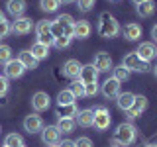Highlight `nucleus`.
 Instances as JSON below:
<instances>
[{"label": "nucleus", "instance_id": "f257e3e1", "mask_svg": "<svg viewBox=\"0 0 157 147\" xmlns=\"http://www.w3.org/2000/svg\"><path fill=\"white\" fill-rule=\"evenodd\" d=\"M136 137H137L136 126L132 124V122H122L114 131V145H118V147L132 145L136 141Z\"/></svg>", "mask_w": 157, "mask_h": 147}, {"label": "nucleus", "instance_id": "f03ea898", "mask_svg": "<svg viewBox=\"0 0 157 147\" xmlns=\"http://www.w3.org/2000/svg\"><path fill=\"white\" fill-rule=\"evenodd\" d=\"M98 33H100L104 39H112L120 33V24L118 20L108 12H102L100 18H98Z\"/></svg>", "mask_w": 157, "mask_h": 147}, {"label": "nucleus", "instance_id": "7ed1b4c3", "mask_svg": "<svg viewBox=\"0 0 157 147\" xmlns=\"http://www.w3.org/2000/svg\"><path fill=\"white\" fill-rule=\"evenodd\" d=\"M122 65H124L128 71H134V73H147L151 69V65L147 61H141L140 57H137V53H128V55H124V59H122Z\"/></svg>", "mask_w": 157, "mask_h": 147}, {"label": "nucleus", "instance_id": "20e7f679", "mask_svg": "<svg viewBox=\"0 0 157 147\" xmlns=\"http://www.w3.org/2000/svg\"><path fill=\"white\" fill-rule=\"evenodd\" d=\"M92 112H94V124H92V127H96L98 131H106L108 127H110V124H112L110 112H108L104 106H98Z\"/></svg>", "mask_w": 157, "mask_h": 147}, {"label": "nucleus", "instance_id": "39448f33", "mask_svg": "<svg viewBox=\"0 0 157 147\" xmlns=\"http://www.w3.org/2000/svg\"><path fill=\"white\" fill-rule=\"evenodd\" d=\"M36 33H37V41L43 43V45H53V33H51V22L49 20H41V22H37L36 26Z\"/></svg>", "mask_w": 157, "mask_h": 147}, {"label": "nucleus", "instance_id": "423d86ee", "mask_svg": "<svg viewBox=\"0 0 157 147\" xmlns=\"http://www.w3.org/2000/svg\"><path fill=\"white\" fill-rule=\"evenodd\" d=\"M33 29V22L32 18H14V22L10 24V33H14V36H28L29 32Z\"/></svg>", "mask_w": 157, "mask_h": 147}, {"label": "nucleus", "instance_id": "0eeeda50", "mask_svg": "<svg viewBox=\"0 0 157 147\" xmlns=\"http://www.w3.org/2000/svg\"><path fill=\"white\" fill-rule=\"evenodd\" d=\"M147 110V98L144 94H136L134 98V104H132V108L126 112V116H128V120H136V118H140L144 112Z\"/></svg>", "mask_w": 157, "mask_h": 147}, {"label": "nucleus", "instance_id": "6e6552de", "mask_svg": "<svg viewBox=\"0 0 157 147\" xmlns=\"http://www.w3.org/2000/svg\"><path fill=\"white\" fill-rule=\"evenodd\" d=\"M24 130L28 131L29 135H33V134H41V130H43V120H41V116L37 114H29L24 118Z\"/></svg>", "mask_w": 157, "mask_h": 147}, {"label": "nucleus", "instance_id": "1a4fd4ad", "mask_svg": "<svg viewBox=\"0 0 157 147\" xmlns=\"http://www.w3.org/2000/svg\"><path fill=\"white\" fill-rule=\"evenodd\" d=\"M92 65H94V69L98 73H106V71H110L112 67V55L110 53H106V51H98L96 55H94V61H92Z\"/></svg>", "mask_w": 157, "mask_h": 147}, {"label": "nucleus", "instance_id": "9d476101", "mask_svg": "<svg viewBox=\"0 0 157 147\" xmlns=\"http://www.w3.org/2000/svg\"><path fill=\"white\" fill-rule=\"evenodd\" d=\"M24 73H26V67L18 59H10L6 65H4V77L6 78H20Z\"/></svg>", "mask_w": 157, "mask_h": 147}, {"label": "nucleus", "instance_id": "9b49d317", "mask_svg": "<svg viewBox=\"0 0 157 147\" xmlns=\"http://www.w3.org/2000/svg\"><path fill=\"white\" fill-rule=\"evenodd\" d=\"M59 139H61V131L57 130V126H43V130H41V141L47 147L49 145H57Z\"/></svg>", "mask_w": 157, "mask_h": 147}, {"label": "nucleus", "instance_id": "f8f14e48", "mask_svg": "<svg viewBox=\"0 0 157 147\" xmlns=\"http://www.w3.org/2000/svg\"><path fill=\"white\" fill-rule=\"evenodd\" d=\"M49 104H51V98H49L47 92H43V90L33 92V96H32V108H33L36 112H43V110H47Z\"/></svg>", "mask_w": 157, "mask_h": 147}, {"label": "nucleus", "instance_id": "ddd939ff", "mask_svg": "<svg viewBox=\"0 0 157 147\" xmlns=\"http://www.w3.org/2000/svg\"><path fill=\"white\" fill-rule=\"evenodd\" d=\"M136 53H137V57L141 59V61H147L149 63L151 59H153L157 55V49H155V43H151V41H141L140 45H137L136 49Z\"/></svg>", "mask_w": 157, "mask_h": 147}, {"label": "nucleus", "instance_id": "4468645a", "mask_svg": "<svg viewBox=\"0 0 157 147\" xmlns=\"http://www.w3.org/2000/svg\"><path fill=\"white\" fill-rule=\"evenodd\" d=\"M90 32H92V26L88 20H78V22L73 24V37H77V39L90 37Z\"/></svg>", "mask_w": 157, "mask_h": 147}, {"label": "nucleus", "instance_id": "2eb2a0df", "mask_svg": "<svg viewBox=\"0 0 157 147\" xmlns=\"http://www.w3.org/2000/svg\"><path fill=\"white\" fill-rule=\"evenodd\" d=\"M98 75L100 73L94 69L92 63H88V65H82L81 67V73H78V81L82 82V85H88V82H96L98 81Z\"/></svg>", "mask_w": 157, "mask_h": 147}, {"label": "nucleus", "instance_id": "dca6fc26", "mask_svg": "<svg viewBox=\"0 0 157 147\" xmlns=\"http://www.w3.org/2000/svg\"><path fill=\"white\" fill-rule=\"evenodd\" d=\"M100 92H102V96H104V98H116L118 94H120V82H118L114 77L106 78V81L102 82Z\"/></svg>", "mask_w": 157, "mask_h": 147}, {"label": "nucleus", "instance_id": "f3484780", "mask_svg": "<svg viewBox=\"0 0 157 147\" xmlns=\"http://www.w3.org/2000/svg\"><path fill=\"white\" fill-rule=\"evenodd\" d=\"M26 0H8L6 2V10H8V14L10 16H14V18H22L24 16V12H26Z\"/></svg>", "mask_w": 157, "mask_h": 147}, {"label": "nucleus", "instance_id": "a211bd4d", "mask_svg": "<svg viewBox=\"0 0 157 147\" xmlns=\"http://www.w3.org/2000/svg\"><path fill=\"white\" fill-rule=\"evenodd\" d=\"M81 61L78 59H69V61L63 65V75L65 77H69V78H78V73H81Z\"/></svg>", "mask_w": 157, "mask_h": 147}, {"label": "nucleus", "instance_id": "6ab92c4d", "mask_svg": "<svg viewBox=\"0 0 157 147\" xmlns=\"http://www.w3.org/2000/svg\"><path fill=\"white\" fill-rule=\"evenodd\" d=\"M122 36H124V39H128V41H137V39L141 37V26L136 24V22L126 24V28L122 29Z\"/></svg>", "mask_w": 157, "mask_h": 147}, {"label": "nucleus", "instance_id": "aec40b11", "mask_svg": "<svg viewBox=\"0 0 157 147\" xmlns=\"http://www.w3.org/2000/svg\"><path fill=\"white\" fill-rule=\"evenodd\" d=\"M75 122H77L81 127H92V124H94V112H92L90 108L81 110V112L75 116Z\"/></svg>", "mask_w": 157, "mask_h": 147}, {"label": "nucleus", "instance_id": "412c9836", "mask_svg": "<svg viewBox=\"0 0 157 147\" xmlns=\"http://www.w3.org/2000/svg\"><path fill=\"white\" fill-rule=\"evenodd\" d=\"M134 98H136L134 92H120V94L116 96V104L122 112H128L132 108V104H134Z\"/></svg>", "mask_w": 157, "mask_h": 147}, {"label": "nucleus", "instance_id": "4be33fe9", "mask_svg": "<svg viewBox=\"0 0 157 147\" xmlns=\"http://www.w3.org/2000/svg\"><path fill=\"white\" fill-rule=\"evenodd\" d=\"M18 61L22 63L24 67H26V71H28V69H37V65H39V61L32 55V51H29V49H24V51H20Z\"/></svg>", "mask_w": 157, "mask_h": 147}, {"label": "nucleus", "instance_id": "5701e85b", "mask_svg": "<svg viewBox=\"0 0 157 147\" xmlns=\"http://www.w3.org/2000/svg\"><path fill=\"white\" fill-rule=\"evenodd\" d=\"M136 12H137V16H140V18H149V16H153V12H155V2H153V0H145V2H141V4H137V6H136Z\"/></svg>", "mask_w": 157, "mask_h": 147}, {"label": "nucleus", "instance_id": "b1692460", "mask_svg": "<svg viewBox=\"0 0 157 147\" xmlns=\"http://www.w3.org/2000/svg\"><path fill=\"white\" fill-rule=\"evenodd\" d=\"M75 127H77L75 118H59L57 120V130L61 134H71V131H75Z\"/></svg>", "mask_w": 157, "mask_h": 147}, {"label": "nucleus", "instance_id": "393cba45", "mask_svg": "<svg viewBox=\"0 0 157 147\" xmlns=\"http://www.w3.org/2000/svg\"><path fill=\"white\" fill-rule=\"evenodd\" d=\"M29 51H32V55L36 57L37 61H43V59H47V55H49V45H43V43L36 41Z\"/></svg>", "mask_w": 157, "mask_h": 147}, {"label": "nucleus", "instance_id": "a878e982", "mask_svg": "<svg viewBox=\"0 0 157 147\" xmlns=\"http://www.w3.org/2000/svg\"><path fill=\"white\" fill-rule=\"evenodd\" d=\"M75 100H77V98L73 96V92L69 90V88H67V90H61V92L57 94V106H69V104H75Z\"/></svg>", "mask_w": 157, "mask_h": 147}, {"label": "nucleus", "instance_id": "bb28decb", "mask_svg": "<svg viewBox=\"0 0 157 147\" xmlns=\"http://www.w3.org/2000/svg\"><path fill=\"white\" fill-rule=\"evenodd\" d=\"M77 114H78V108H77V104L59 106V110H57V116H59V118H75Z\"/></svg>", "mask_w": 157, "mask_h": 147}, {"label": "nucleus", "instance_id": "cd10ccee", "mask_svg": "<svg viewBox=\"0 0 157 147\" xmlns=\"http://www.w3.org/2000/svg\"><path fill=\"white\" fill-rule=\"evenodd\" d=\"M4 145L6 147H22L24 145V137L20 135V134H8L6 137H4Z\"/></svg>", "mask_w": 157, "mask_h": 147}, {"label": "nucleus", "instance_id": "c85d7f7f", "mask_svg": "<svg viewBox=\"0 0 157 147\" xmlns=\"http://www.w3.org/2000/svg\"><path fill=\"white\" fill-rule=\"evenodd\" d=\"M112 73H114V77L118 82H124V81H128V78H130V71H128V69L124 67V65H118V67H112Z\"/></svg>", "mask_w": 157, "mask_h": 147}, {"label": "nucleus", "instance_id": "c756f323", "mask_svg": "<svg viewBox=\"0 0 157 147\" xmlns=\"http://www.w3.org/2000/svg\"><path fill=\"white\" fill-rule=\"evenodd\" d=\"M59 6H61L59 0H39V8L43 12H57Z\"/></svg>", "mask_w": 157, "mask_h": 147}, {"label": "nucleus", "instance_id": "7c9ffc66", "mask_svg": "<svg viewBox=\"0 0 157 147\" xmlns=\"http://www.w3.org/2000/svg\"><path fill=\"white\" fill-rule=\"evenodd\" d=\"M69 90L73 92V96H75V98L85 96V85H82V82L78 81V78H75V81L71 82V88H69Z\"/></svg>", "mask_w": 157, "mask_h": 147}, {"label": "nucleus", "instance_id": "2f4dec72", "mask_svg": "<svg viewBox=\"0 0 157 147\" xmlns=\"http://www.w3.org/2000/svg\"><path fill=\"white\" fill-rule=\"evenodd\" d=\"M12 57V47L10 45H0V65H6Z\"/></svg>", "mask_w": 157, "mask_h": 147}, {"label": "nucleus", "instance_id": "473e14b6", "mask_svg": "<svg viewBox=\"0 0 157 147\" xmlns=\"http://www.w3.org/2000/svg\"><path fill=\"white\" fill-rule=\"evenodd\" d=\"M53 45H55L59 51H61V49H67L69 45H71V37H67V36H59V37L53 39Z\"/></svg>", "mask_w": 157, "mask_h": 147}, {"label": "nucleus", "instance_id": "72a5a7b5", "mask_svg": "<svg viewBox=\"0 0 157 147\" xmlns=\"http://www.w3.org/2000/svg\"><path fill=\"white\" fill-rule=\"evenodd\" d=\"M77 2V8L81 10V12H90L92 8H94L96 0H75Z\"/></svg>", "mask_w": 157, "mask_h": 147}, {"label": "nucleus", "instance_id": "f704fd0d", "mask_svg": "<svg viewBox=\"0 0 157 147\" xmlns=\"http://www.w3.org/2000/svg\"><path fill=\"white\" fill-rule=\"evenodd\" d=\"M98 81L96 82H88V85H85V96H96L98 94Z\"/></svg>", "mask_w": 157, "mask_h": 147}, {"label": "nucleus", "instance_id": "c9c22d12", "mask_svg": "<svg viewBox=\"0 0 157 147\" xmlns=\"http://www.w3.org/2000/svg\"><path fill=\"white\" fill-rule=\"evenodd\" d=\"M75 147H94V145H92L90 137L82 135V137H78V139H75Z\"/></svg>", "mask_w": 157, "mask_h": 147}, {"label": "nucleus", "instance_id": "e433bc0d", "mask_svg": "<svg viewBox=\"0 0 157 147\" xmlns=\"http://www.w3.org/2000/svg\"><path fill=\"white\" fill-rule=\"evenodd\" d=\"M8 90H10V82H8V78H6V77H0V98L6 96V94H8Z\"/></svg>", "mask_w": 157, "mask_h": 147}, {"label": "nucleus", "instance_id": "4c0bfd02", "mask_svg": "<svg viewBox=\"0 0 157 147\" xmlns=\"http://www.w3.org/2000/svg\"><path fill=\"white\" fill-rule=\"evenodd\" d=\"M8 33H10V22L6 20V22H2V24H0V39H2V37H6Z\"/></svg>", "mask_w": 157, "mask_h": 147}, {"label": "nucleus", "instance_id": "58836bf2", "mask_svg": "<svg viewBox=\"0 0 157 147\" xmlns=\"http://www.w3.org/2000/svg\"><path fill=\"white\" fill-rule=\"evenodd\" d=\"M57 145L59 147H75V141L73 139H63V141H59Z\"/></svg>", "mask_w": 157, "mask_h": 147}, {"label": "nucleus", "instance_id": "ea45409f", "mask_svg": "<svg viewBox=\"0 0 157 147\" xmlns=\"http://www.w3.org/2000/svg\"><path fill=\"white\" fill-rule=\"evenodd\" d=\"M151 37H153V41H157V24L151 28Z\"/></svg>", "mask_w": 157, "mask_h": 147}, {"label": "nucleus", "instance_id": "a19ab883", "mask_svg": "<svg viewBox=\"0 0 157 147\" xmlns=\"http://www.w3.org/2000/svg\"><path fill=\"white\" fill-rule=\"evenodd\" d=\"M2 22H6V16H4V12H0V24Z\"/></svg>", "mask_w": 157, "mask_h": 147}, {"label": "nucleus", "instance_id": "79ce46f5", "mask_svg": "<svg viewBox=\"0 0 157 147\" xmlns=\"http://www.w3.org/2000/svg\"><path fill=\"white\" fill-rule=\"evenodd\" d=\"M61 4H71V2H75V0H59Z\"/></svg>", "mask_w": 157, "mask_h": 147}, {"label": "nucleus", "instance_id": "37998d69", "mask_svg": "<svg viewBox=\"0 0 157 147\" xmlns=\"http://www.w3.org/2000/svg\"><path fill=\"white\" fill-rule=\"evenodd\" d=\"M132 2H134V4H136V6H137V4H141V2H145V0H132Z\"/></svg>", "mask_w": 157, "mask_h": 147}, {"label": "nucleus", "instance_id": "c03bdc74", "mask_svg": "<svg viewBox=\"0 0 157 147\" xmlns=\"http://www.w3.org/2000/svg\"><path fill=\"white\" fill-rule=\"evenodd\" d=\"M153 75H155V77H157V65H155V67H153Z\"/></svg>", "mask_w": 157, "mask_h": 147}, {"label": "nucleus", "instance_id": "a18cd8bd", "mask_svg": "<svg viewBox=\"0 0 157 147\" xmlns=\"http://www.w3.org/2000/svg\"><path fill=\"white\" fill-rule=\"evenodd\" d=\"M145 147H157V145H145Z\"/></svg>", "mask_w": 157, "mask_h": 147}, {"label": "nucleus", "instance_id": "49530a36", "mask_svg": "<svg viewBox=\"0 0 157 147\" xmlns=\"http://www.w3.org/2000/svg\"><path fill=\"white\" fill-rule=\"evenodd\" d=\"M49 147H59V145H49Z\"/></svg>", "mask_w": 157, "mask_h": 147}, {"label": "nucleus", "instance_id": "de8ad7c7", "mask_svg": "<svg viewBox=\"0 0 157 147\" xmlns=\"http://www.w3.org/2000/svg\"><path fill=\"white\" fill-rule=\"evenodd\" d=\"M112 147H118V145H112Z\"/></svg>", "mask_w": 157, "mask_h": 147}, {"label": "nucleus", "instance_id": "09e8293b", "mask_svg": "<svg viewBox=\"0 0 157 147\" xmlns=\"http://www.w3.org/2000/svg\"><path fill=\"white\" fill-rule=\"evenodd\" d=\"M22 147H26V145H22Z\"/></svg>", "mask_w": 157, "mask_h": 147}, {"label": "nucleus", "instance_id": "8fccbe9b", "mask_svg": "<svg viewBox=\"0 0 157 147\" xmlns=\"http://www.w3.org/2000/svg\"><path fill=\"white\" fill-rule=\"evenodd\" d=\"M4 147H6V145H4Z\"/></svg>", "mask_w": 157, "mask_h": 147}, {"label": "nucleus", "instance_id": "3c124183", "mask_svg": "<svg viewBox=\"0 0 157 147\" xmlns=\"http://www.w3.org/2000/svg\"><path fill=\"white\" fill-rule=\"evenodd\" d=\"M155 49H157V47H155Z\"/></svg>", "mask_w": 157, "mask_h": 147}]
</instances>
